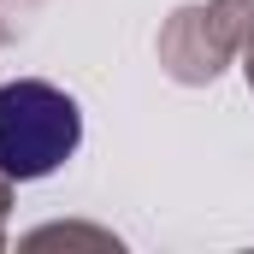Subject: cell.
Masks as SVG:
<instances>
[{"label": "cell", "instance_id": "obj_1", "mask_svg": "<svg viewBox=\"0 0 254 254\" xmlns=\"http://www.w3.org/2000/svg\"><path fill=\"white\" fill-rule=\"evenodd\" d=\"M83 142V113L54 83H6L0 89V178H48Z\"/></svg>", "mask_w": 254, "mask_h": 254}]
</instances>
